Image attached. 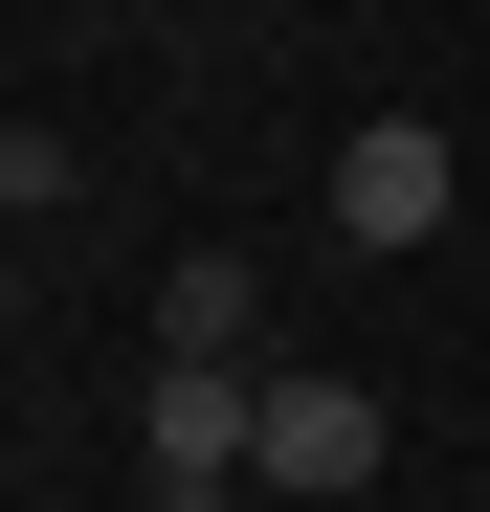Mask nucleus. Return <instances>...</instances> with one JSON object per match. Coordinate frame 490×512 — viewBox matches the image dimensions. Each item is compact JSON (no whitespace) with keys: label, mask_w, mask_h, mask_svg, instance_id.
Returning <instances> with one entry per match:
<instances>
[{"label":"nucleus","mask_w":490,"mask_h":512,"mask_svg":"<svg viewBox=\"0 0 490 512\" xmlns=\"http://www.w3.org/2000/svg\"><path fill=\"white\" fill-rule=\"evenodd\" d=\"M446 223H468V156H446L424 112H357V134H335V245L401 268V245H446Z\"/></svg>","instance_id":"nucleus-1"},{"label":"nucleus","mask_w":490,"mask_h":512,"mask_svg":"<svg viewBox=\"0 0 490 512\" xmlns=\"http://www.w3.org/2000/svg\"><path fill=\"white\" fill-rule=\"evenodd\" d=\"M134 468H156V512L268 490V379H179V357H156V401H134Z\"/></svg>","instance_id":"nucleus-2"},{"label":"nucleus","mask_w":490,"mask_h":512,"mask_svg":"<svg viewBox=\"0 0 490 512\" xmlns=\"http://www.w3.org/2000/svg\"><path fill=\"white\" fill-rule=\"evenodd\" d=\"M268 490H379V379H335V357H268Z\"/></svg>","instance_id":"nucleus-3"},{"label":"nucleus","mask_w":490,"mask_h":512,"mask_svg":"<svg viewBox=\"0 0 490 512\" xmlns=\"http://www.w3.org/2000/svg\"><path fill=\"white\" fill-rule=\"evenodd\" d=\"M156 357L179 379H268V268H245V245H179V268H156Z\"/></svg>","instance_id":"nucleus-4"}]
</instances>
